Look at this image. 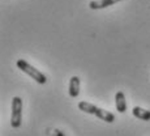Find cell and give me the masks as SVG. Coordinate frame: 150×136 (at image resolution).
<instances>
[{
    "instance_id": "6da1fadb",
    "label": "cell",
    "mask_w": 150,
    "mask_h": 136,
    "mask_svg": "<svg viewBox=\"0 0 150 136\" xmlns=\"http://www.w3.org/2000/svg\"><path fill=\"white\" fill-rule=\"evenodd\" d=\"M79 109L83 113H88V114H91V115H96L99 119L105 120L107 123H112L115 120V115L112 113L107 111V110H103L98 106L93 105V103H89V102H85V101H81L79 102Z\"/></svg>"
},
{
    "instance_id": "7a4b0ae2",
    "label": "cell",
    "mask_w": 150,
    "mask_h": 136,
    "mask_svg": "<svg viewBox=\"0 0 150 136\" xmlns=\"http://www.w3.org/2000/svg\"><path fill=\"white\" fill-rule=\"evenodd\" d=\"M17 67L21 69L22 72H25L26 75H29L31 79H34L38 84H46V81H47V77L43 75V72H41L37 68H34L31 64H29L26 60L18 59L17 60Z\"/></svg>"
},
{
    "instance_id": "3957f363",
    "label": "cell",
    "mask_w": 150,
    "mask_h": 136,
    "mask_svg": "<svg viewBox=\"0 0 150 136\" xmlns=\"http://www.w3.org/2000/svg\"><path fill=\"white\" fill-rule=\"evenodd\" d=\"M22 119V100L20 97H14L12 100V117H11V124L13 128H18L21 126Z\"/></svg>"
},
{
    "instance_id": "277c9868",
    "label": "cell",
    "mask_w": 150,
    "mask_h": 136,
    "mask_svg": "<svg viewBox=\"0 0 150 136\" xmlns=\"http://www.w3.org/2000/svg\"><path fill=\"white\" fill-rule=\"evenodd\" d=\"M119 1H122V0H91L89 7H90L91 9H103V8L114 5Z\"/></svg>"
},
{
    "instance_id": "5b68a950",
    "label": "cell",
    "mask_w": 150,
    "mask_h": 136,
    "mask_svg": "<svg viewBox=\"0 0 150 136\" xmlns=\"http://www.w3.org/2000/svg\"><path fill=\"white\" fill-rule=\"evenodd\" d=\"M80 93V77L73 76L71 77V81H69V95L72 98L79 97Z\"/></svg>"
},
{
    "instance_id": "8992f818",
    "label": "cell",
    "mask_w": 150,
    "mask_h": 136,
    "mask_svg": "<svg viewBox=\"0 0 150 136\" xmlns=\"http://www.w3.org/2000/svg\"><path fill=\"white\" fill-rule=\"evenodd\" d=\"M115 105H116V110L119 113H125L127 110V100L123 92H117L115 95Z\"/></svg>"
},
{
    "instance_id": "52a82bcc",
    "label": "cell",
    "mask_w": 150,
    "mask_h": 136,
    "mask_svg": "<svg viewBox=\"0 0 150 136\" xmlns=\"http://www.w3.org/2000/svg\"><path fill=\"white\" fill-rule=\"evenodd\" d=\"M132 114H133V117L141 120H150V110H145L140 106H134L132 110Z\"/></svg>"
}]
</instances>
